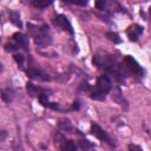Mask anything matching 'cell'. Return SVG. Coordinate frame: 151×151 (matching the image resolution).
Here are the masks:
<instances>
[{
  "label": "cell",
  "mask_w": 151,
  "mask_h": 151,
  "mask_svg": "<svg viewBox=\"0 0 151 151\" xmlns=\"http://www.w3.org/2000/svg\"><path fill=\"white\" fill-rule=\"evenodd\" d=\"M93 64L100 70H104L107 73L114 74L117 79L123 78V71L122 67L119 66L117 59L114 55H111L109 53H97L93 55Z\"/></svg>",
  "instance_id": "obj_1"
},
{
  "label": "cell",
  "mask_w": 151,
  "mask_h": 151,
  "mask_svg": "<svg viewBox=\"0 0 151 151\" xmlns=\"http://www.w3.org/2000/svg\"><path fill=\"white\" fill-rule=\"evenodd\" d=\"M112 88V83H111V79L103 74L100 76L98 79H97V84H96V90L91 92L90 97L92 99H96V100H104L106 94L111 91Z\"/></svg>",
  "instance_id": "obj_2"
},
{
  "label": "cell",
  "mask_w": 151,
  "mask_h": 151,
  "mask_svg": "<svg viewBox=\"0 0 151 151\" xmlns=\"http://www.w3.org/2000/svg\"><path fill=\"white\" fill-rule=\"evenodd\" d=\"M34 41L40 47H46L51 45L52 37L50 33V27L47 25H42L39 28H37V34H34Z\"/></svg>",
  "instance_id": "obj_3"
},
{
  "label": "cell",
  "mask_w": 151,
  "mask_h": 151,
  "mask_svg": "<svg viewBox=\"0 0 151 151\" xmlns=\"http://www.w3.org/2000/svg\"><path fill=\"white\" fill-rule=\"evenodd\" d=\"M123 64H124V67H125V70L127 72H130L132 74H136L138 77H143L144 76V68L131 55H126L124 58V60H123Z\"/></svg>",
  "instance_id": "obj_4"
},
{
  "label": "cell",
  "mask_w": 151,
  "mask_h": 151,
  "mask_svg": "<svg viewBox=\"0 0 151 151\" xmlns=\"http://www.w3.org/2000/svg\"><path fill=\"white\" fill-rule=\"evenodd\" d=\"M91 133H92L93 136H96L98 139H100L101 142H105L106 144H109V145H111V146L114 145L113 140H112L111 137L107 134V132H106L105 130H103L98 124H92V125H91Z\"/></svg>",
  "instance_id": "obj_5"
},
{
  "label": "cell",
  "mask_w": 151,
  "mask_h": 151,
  "mask_svg": "<svg viewBox=\"0 0 151 151\" xmlns=\"http://www.w3.org/2000/svg\"><path fill=\"white\" fill-rule=\"evenodd\" d=\"M53 24H54L57 27L61 28L63 31H65V32L70 33L71 35L73 34L72 25H71V22H70V20L67 19V17H66V15H64V14H58V15L53 19Z\"/></svg>",
  "instance_id": "obj_6"
},
{
  "label": "cell",
  "mask_w": 151,
  "mask_h": 151,
  "mask_svg": "<svg viewBox=\"0 0 151 151\" xmlns=\"http://www.w3.org/2000/svg\"><path fill=\"white\" fill-rule=\"evenodd\" d=\"M142 33H143V27L138 24H133L126 29V34L131 41H137Z\"/></svg>",
  "instance_id": "obj_7"
},
{
  "label": "cell",
  "mask_w": 151,
  "mask_h": 151,
  "mask_svg": "<svg viewBox=\"0 0 151 151\" xmlns=\"http://www.w3.org/2000/svg\"><path fill=\"white\" fill-rule=\"evenodd\" d=\"M13 41H14V45L20 50V48H25L27 50L28 47V39L26 35H24L22 33H14L13 34Z\"/></svg>",
  "instance_id": "obj_8"
},
{
  "label": "cell",
  "mask_w": 151,
  "mask_h": 151,
  "mask_svg": "<svg viewBox=\"0 0 151 151\" xmlns=\"http://www.w3.org/2000/svg\"><path fill=\"white\" fill-rule=\"evenodd\" d=\"M27 76L32 79H39V80H50V77L42 72L41 70H38L35 67H29L27 70Z\"/></svg>",
  "instance_id": "obj_9"
},
{
  "label": "cell",
  "mask_w": 151,
  "mask_h": 151,
  "mask_svg": "<svg viewBox=\"0 0 151 151\" xmlns=\"http://www.w3.org/2000/svg\"><path fill=\"white\" fill-rule=\"evenodd\" d=\"M59 147H60V151H78L74 140L66 139L63 136H61V142H59Z\"/></svg>",
  "instance_id": "obj_10"
},
{
  "label": "cell",
  "mask_w": 151,
  "mask_h": 151,
  "mask_svg": "<svg viewBox=\"0 0 151 151\" xmlns=\"http://www.w3.org/2000/svg\"><path fill=\"white\" fill-rule=\"evenodd\" d=\"M9 17H11V21L15 25V26H18L19 28H21L22 27V24H21V20H20V15H19V13L18 12H9Z\"/></svg>",
  "instance_id": "obj_11"
},
{
  "label": "cell",
  "mask_w": 151,
  "mask_h": 151,
  "mask_svg": "<svg viewBox=\"0 0 151 151\" xmlns=\"http://www.w3.org/2000/svg\"><path fill=\"white\" fill-rule=\"evenodd\" d=\"M58 126H59L61 130H64V131H70V130L72 129V125H71L70 120H67V119H61V120H59Z\"/></svg>",
  "instance_id": "obj_12"
},
{
  "label": "cell",
  "mask_w": 151,
  "mask_h": 151,
  "mask_svg": "<svg viewBox=\"0 0 151 151\" xmlns=\"http://www.w3.org/2000/svg\"><path fill=\"white\" fill-rule=\"evenodd\" d=\"M106 37H107L111 41H113L114 44H119V42H122L119 35H118L117 33H114V32H107V33H106Z\"/></svg>",
  "instance_id": "obj_13"
},
{
  "label": "cell",
  "mask_w": 151,
  "mask_h": 151,
  "mask_svg": "<svg viewBox=\"0 0 151 151\" xmlns=\"http://www.w3.org/2000/svg\"><path fill=\"white\" fill-rule=\"evenodd\" d=\"M32 4L35 6V7H39V8H45V7H47V6H50L52 2L51 1H40V0H34V1H32Z\"/></svg>",
  "instance_id": "obj_14"
},
{
  "label": "cell",
  "mask_w": 151,
  "mask_h": 151,
  "mask_svg": "<svg viewBox=\"0 0 151 151\" xmlns=\"http://www.w3.org/2000/svg\"><path fill=\"white\" fill-rule=\"evenodd\" d=\"M27 91H28V93L31 94V96H34V94H37V87L32 84V83H27Z\"/></svg>",
  "instance_id": "obj_15"
},
{
  "label": "cell",
  "mask_w": 151,
  "mask_h": 151,
  "mask_svg": "<svg viewBox=\"0 0 151 151\" xmlns=\"http://www.w3.org/2000/svg\"><path fill=\"white\" fill-rule=\"evenodd\" d=\"M79 145H80V147L83 149V150H87V149H90V147H92V144L88 142V140H80L79 142Z\"/></svg>",
  "instance_id": "obj_16"
},
{
  "label": "cell",
  "mask_w": 151,
  "mask_h": 151,
  "mask_svg": "<svg viewBox=\"0 0 151 151\" xmlns=\"http://www.w3.org/2000/svg\"><path fill=\"white\" fill-rule=\"evenodd\" d=\"M14 60L17 61V64L21 67L22 65H24V55H21V54H14Z\"/></svg>",
  "instance_id": "obj_17"
},
{
  "label": "cell",
  "mask_w": 151,
  "mask_h": 151,
  "mask_svg": "<svg viewBox=\"0 0 151 151\" xmlns=\"http://www.w3.org/2000/svg\"><path fill=\"white\" fill-rule=\"evenodd\" d=\"M129 150L130 151H143V149L138 145H134V144H130L129 145Z\"/></svg>",
  "instance_id": "obj_18"
},
{
  "label": "cell",
  "mask_w": 151,
  "mask_h": 151,
  "mask_svg": "<svg viewBox=\"0 0 151 151\" xmlns=\"http://www.w3.org/2000/svg\"><path fill=\"white\" fill-rule=\"evenodd\" d=\"M105 5H106V1H97V2H96L97 8H98V9H100V11H103V9H104Z\"/></svg>",
  "instance_id": "obj_19"
},
{
  "label": "cell",
  "mask_w": 151,
  "mask_h": 151,
  "mask_svg": "<svg viewBox=\"0 0 151 151\" xmlns=\"http://www.w3.org/2000/svg\"><path fill=\"white\" fill-rule=\"evenodd\" d=\"M68 2V1H67ZM68 4H74V5H86L87 2L86 1H72V2H68Z\"/></svg>",
  "instance_id": "obj_20"
},
{
  "label": "cell",
  "mask_w": 151,
  "mask_h": 151,
  "mask_svg": "<svg viewBox=\"0 0 151 151\" xmlns=\"http://www.w3.org/2000/svg\"><path fill=\"white\" fill-rule=\"evenodd\" d=\"M73 104H74V105H73L72 110H78V109H79V103H78V101H74Z\"/></svg>",
  "instance_id": "obj_21"
},
{
  "label": "cell",
  "mask_w": 151,
  "mask_h": 151,
  "mask_svg": "<svg viewBox=\"0 0 151 151\" xmlns=\"http://www.w3.org/2000/svg\"><path fill=\"white\" fill-rule=\"evenodd\" d=\"M2 71H4V66H2V64L0 63V73H1Z\"/></svg>",
  "instance_id": "obj_22"
}]
</instances>
